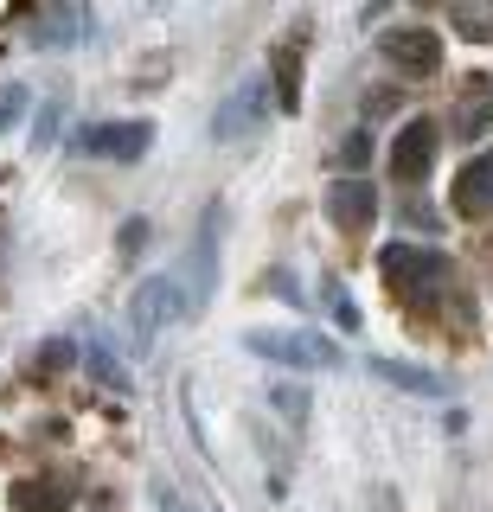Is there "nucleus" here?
<instances>
[{
	"instance_id": "1",
	"label": "nucleus",
	"mask_w": 493,
	"mask_h": 512,
	"mask_svg": "<svg viewBox=\"0 0 493 512\" xmlns=\"http://www.w3.org/2000/svg\"><path fill=\"white\" fill-rule=\"evenodd\" d=\"M244 346L269 365H289V372H327V365H340V346L327 333H301V327H250Z\"/></svg>"
},
{
	"instance_id": "2",
	"label": "nucleus",
	"mask_w": 493,
	"mask_h": 512,
	"mask_svg": "<svg viewBox=\"0 0 493 512\" xmlns=\"http://www.w3.org/2000/svg\"><path fill=\"white\" fill-rule=\"evenodd\" d=\"M180 308H186L180 276H148V282H141L135 295H129V352H148L154 333H161Z\"/></svg>"
},
{
	"instance_id": "3",
	"label": "nucleus",
	"mask_w": 493,
	"mask_h": 512,
	"mask_svg": "<svg viewBox=\"0 0 493 512\" xmlns=\"http://www.w3.org/2000/svg\"><path fill=\"white\" fill-rule=\"evenodd\" d=\"M378 276H385V288H397V295H423V288H436L442 276H449V256H442L436 244H385L378 250Z\"/></svg>"
},
{
	"instance_id": "4",
	"label": "nucleus",
	"mask_w": 493,
	"mask_h": 512,
	"mask_svg": "<svg viewBox=\"0 0 493 512\" xmlns=\"http://www.w3.org/2000/svg\"><path fill=\"white\" fill-rule=\"evenodd\" d=\"M154 148V122L129 116V122H90L71 135V154H97V160H141Z\"/></svg>"
},
{
	"instance_id": "5",
	"label": "nucleus",
	"mask_w": 493,
	"mask_h": 512,
	"mask_svg": "<svg viewBox=\"0 0 493 512\" xmlns=\"http://www.w3.org/2000/svg\"><path fill=\"white\" fill-rule=\"evenodd\" d=\"M218 231H225V212H218V205H205L199 244H193V256H186V276H180V288H186V314H199L205 301H212V282H218Z\"/></svg>"
},
{
	"instance_id": "6",
	"label": "nucleus",
	"mask_w": 493,
	"mask_h": 512,
	"mask_svg": "<svg viewBox=\"0 0 493 512\" xmlns=\"http://www.w3.org/2000/svg\"><path fill=\"white\" fill-rule=\"evenodd\" d=\"M269 84L263 77H244V84H237L225 103H218V116H212V135L218 141H237V135H257V128L269 122Z\"/></svg>"
},
{
	"instance_id": "7",
	"label": "nucleus",
	"mask_w": 493,
	"mask_h": 512,
	"mask_svg": "<svg viewBox=\"0 0 493 512\" xmlns=\"http://www.w3.org/2000/svg\"><path fill=\"white\" fill-rule=\"evenodd\" d=\"M378 52H385L391 71H404V77H436L442 39H436V26H385V45H378Z\"/></svg>"
},
{
	"instance_id": "8",
	"label": "nucleus",
	"mask_w": 493,
	"mask_h": 512,
	"mask_svg": "<svg viewBox=\"0 0 493 512\" xmlns=\"http://www.w3.org/2000/svg\"><path fill=\"white\" fill-rule=\"evenodd\" d=\"M429 167H436V122H429V116H410L404 128H397V141H391V173L404 186H417Z\"/></svg>"
},
{
	"instance_id": "9",
	"label": "nucleus",
	"mask_w": 493,
	"mask_h": 512,
	"mask_svg": "<svg viewBox=\"0 0 493 512\" xmlns=\"http://www.w3.org/2000/svg\"><path fill=\"white\" fill-rule=\"evenodd\" d=\"M327 218H333V231H346V237L372 231V218H378V192L365 186V180H333V186H327Z\"/></svg>"
},
{
	"instance_id": "10",
	"label": "nucleus",
	"mask_w": 493,
	"mask_h": 512,
	"mask_svg": "<svg viewBox=\"0 0 493 512\" xmlns=\"http://www.w3.org/2000/svg\"><path fill=\"white\" fill-rule=\"evenodd\" d=\"M449 205H455L461 218H487V212H493V148H487V154H474L468 167L455 173Z\"/></svg>"
},
{
	"instance_id": "11",
	"label": "nucleus",
	"mask_w": 493,
	"mask_h": 512,
	"mask_svg": "<svg viewBox=\"0 0 493 512\" xmlns=\"http://www.w3.org/2000/svg\"><path fill=\"white\" fill-rule=\"evenodd\" d=\"M301 39H308V20H301L289 39L276 45V58H269V77H276V109H282V116H295V109H301Z\"/></svg>"
},
{
	"instance_id": "12",
	"label": "nucleus",
	"mask_w": 493,
	"mask_h": 512,
	"mask_svg": "<svg viewBox=\"0 0 493 512\" xmlns=\"http://www.w3.org/2000/svg\"><path fill=\"white\" fill-rule=\"evenodd\" d=\"M7 506H13V512H65V506H71V480L33 474V480H20V487L7 493Z\"/></svg>"
},
{
	"instance_id": "13",
	"label": "nucleus",
	"mask_w": 493,
	"mask_h": 512,
	"mask_svg": "<svg viewBox=\"0 0 493 512\" xmlns=\"http://www.w3.org/2000/svg\"><path fill=\"white\" fill-rule=\"evenodd\" d=\"M365 365H372L378 384H397V391H410V397H436L442 391V378L423 372V365H410V359H365Z\"/></svg>"
},
{
	"instance_id": "14",
	"label": "nucleus",
	"mask_w": 493,
	"mask_h": 512,
	"mask_svg": "<svg viewBox=\"0 0 493 512\" xmlns=\"http://www.w3.org/2000/svg\"><path fill=\"white\" fill-rule=\"evenodd\" d=\"M84 372L97 378L103 391H116V397H129V384H135V378H129V372L116 365V352H109L103 340H90V346H84Z\"/></svg>"
},
{
	"instance_id": "15",
	"label": "nucleus",
	"mask_w": 493,
	"mask_h": 512,
	"mask_svg": "<svg viewBox=\"0 0 493 512\" xmlns=\"http://www.w3.org/2000/svg\"><path fill=\"white\" fill-rule=\"evenodd\" d=\"M321 308L333 314V327H340V333H359V308H353V295H346V288L340 282H321Z\"/></svg>"
},
{
	"instance_id": "16",
	"label": "nucleus",
	"mask_w": 493,
	"mask_h": 512,
	"mask_svg": "<svg viewBox=\"0 0 493 512\" xmlns=\"http://www.w3.org/2000/svg\"><path fill=\"white\" fill-rule=\"evenodd\" d=\"M333 160H340V167H346V180H359V167H365V160H372V135H365V128H353V135L340 141V154H333Z\"/></svg>"
},
{
	"instance_id": "17",
	"label": "nucleus",
	"mask_w": 493,
	"mask_h": 512,
	"mask_svg": "<svg viewBox=\"0 0 493 512\" xmlns=\"http://www.w3.org/2000/svg\"><path fill=\"white\" fill-rule=\"evenodd\" d=\"M455 26L468 32V39H493V7L481 13V7H455Z\"/></svg>"
},
{
	"instance_id": "18",
	"label": "nucleus",
	"mask_w": 493,
	"mask_h": 512,
	"mask_svg": "<svg viewBox=\"0 0 493 512\" xmlns=\"http://www.w3.org/2000/svg\"><path fill=\"white\" fill-rule=\"evenodd\" d=\"M276 410H282V416H289V423H295V429H301V423H308V397H301V391H295V384H276Z\"/></svg>"
},
{
	"instance_id": "19",
	"label": "nucleus",
	"mask_w": 493,
	"mask_h": 512,
	"mask_svg": "<svg viewBox=\"0 0 493 512\" xmlns=\"http://www.w3.org/2000/svg\"><path fill=\"white\" fill-rule=\"evenodd\" d=\"M20 116H26V90H0V135H7Z\"/></svg>"
},
{
	"instance_id": "20",
	"label": "nucleus",
	"mask_w": 493,
	"mask_h": 512,
	"mask_svg": "<svg viewBox=\"0 0 493 512\" xmlns=\"http://www.w3.org/2000/svg\"><path fill=\"white\" fill-rule=\"evenodd\" d=\"M52 128H58V103H39V128H33V141H39V148L52 141Z\"/></svg>"
},
{
	"instance_id": "21",
	"label": "nucleus",
	"mask_w": 493,
	"mask_h": 512,
	"mask_svg": "<svg viewBox=\"0 0 493 512\" xmlns=\"http://www.w3.org/2000/svg\"><path fill=\"white\" fill-rule=\"evenodd\" d=\"M404 218H410V224H423V231H442V224H436V212H429V205H404Z\"/></svg>"
},
{
	"instance_id": "22",
	"label": "nucleus",
	"mask_w": 493,
	"mask_h": 512,
	"mask_svg": "<svg viewBox=\"0 0 493 512\" xmlns=\"http://www.w3.org/2000/svg\"><path fill=\"white\" fill-rule=\"evenodd\" d=\"M154 493H161V506H167V512H186V500H180V493L167 487V480H161V487H154Z\"/></svg>"
}]
</instances>
